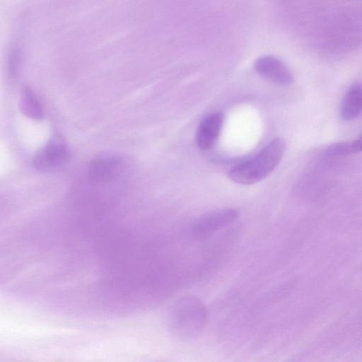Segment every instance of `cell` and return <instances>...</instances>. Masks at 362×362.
I'll list each match as a JSON object with an SVG mask.
<instances>
[{
	"mask_svg": "<svg viewBox=\"0 0 362 362\" xmlns=\"http://www.w3.org/2000/svg\"><path fill=\"white\" fill-rule=\"evenodd\" d=\"M208 318L207 309L198 298L191 296L177 299L168 314V327L173 336L181 340H190L199 336Z\"/></svg>",
	"mask_w": 362,
	"mask_h": 362,
	"instance_id": "obj_1",
	"label": "cell"
},
{
	"mask_svg": "<svg viewBox=\"0 0 362 362\" xmlns=\"http://www.w3.org/2000/svg\"><path fill=\"white\" fill-rule=\"evenodd\" d=\"M286 149L283 139L276 137L252 158L238 165L228 172L233 182L243 185L257 183L267 177L278 165Z\"/></svg>",
	"mask_w": 362,
	"mask_h": 362,
	"instance_id": "obj_2",
	"label": "cell"
},
{
	"mask_svg": "<svg viewBox=\"0 0 362 362\" xmlns=\"http://www.w3.org/2000/svg\"><path fill=\"white\" fill-rule=\"evenodd\" d=\"M71 159V151L65 139L59 135L52 136L36 151L33 166L41 172H51L65 167Z\"/></svg>",
	"mask_w": 362,
	"mask_h": 362,
	"instance_id": "obj_3",
	"label": "cell"
},
{
	"mask_svg": "<svg viewBox=\"0 0 362 362\" xmlns=\"http://www.w3.org/2000/svg\"><path fill=\"white\" fill-rule=\"evenodd\" d=\"M124 167V159L119 155L112 152L100 153L90 160L88 177L95 182H109L120 175Z\"/></svg>",
	"mask_w": 362,
	"mask_h": 362,
	"instance_id": "obj_4",
	"label": "cell"
},
{
	"mask_svg": "<svg viewBox=\"0 0 362 362\" xmlns=\"http://www.w3.org/2000/svg\"><path fill=\"white\" fill-rule=\"evenodd\" d=\"M255 71L264 78L278 85H290L293 76L288 66L272 55L258 57L254 63Z\"/></svg>",
	"mask_w": 362,
	"mask_h": 362,
	"instance_id": "obj_5",
	"label": "cell"
},
{
	"mask_svg": "<svg viewBox=\"0 0 362 362\" xmlns=\"http://www.w3.org/2000/svg\"><path fill=\"white\" fill-rule=\"evenodd\" d=\"M238 218L234 209H218L202 215L193 223L192 230L196 235H204L233 223Z\"/></svg>",
	"mask_w": 362,
	"mask_h": 362,
	"instance_id": "obj_6",
	"label": "cell"
},
{
	"mask_svg": "<svg viewBox=\"0 0 362 362\" xmlns=\"http://www.w3.org/2000/svg\"><path fill=\"white\" fill-rule=\"evenodd\" d=\"M223 119L221 112H214L202 120L196 132V143L200 149L209 150L214 146L220 135Z\"/></svg>",
	"mask_w": 362,
	"mask_h": 362,
	"instance_id": "obj_7",
	"label": "cell"
},
{
	"mask_svg": "<svg viewBox=\"0 0 362 362\" xmlns=\"http://www.w3.org/2000/svg\"><path fill=\"white\" fill-rule=\"evenodd\" d=\"M339 114L345 121L362 114V82L353 83L346 90L340 102Z\"/></svg>",
	"mask_w": 362,
	"mask_h": 362,
	"instance_id": "obj_8",
	"label": "cell"
},
{
	"mask_svg": "<svg viewBox=\"0 0 362 362\" xmlns=\"http://www.w3.org/2000/svg\"><path fill=\"white\" fill-rule=\"evenodd\" d=\"M21 104L22 112L28 117L35 119H40L42 117L41 104L30 88H25L23 90Z\"/></svg>",
	"mask_w": 362,
	"mask_h": 362,
	"instance_id": "obj_9",
	"label": "cell"
},
{
	"mask_svg": "<svg viewBox=\"0 0 362 362\" xmlns=\"http://www.w3.org/2000/svg\"><path fill=\"white\" fill-rule=\"evenodd\" d=\"M361 151L362 133L354 140L339 141L331 144L325 149V153L332 156H346Z\"/></svg>",
	"mask_w": 362,
	"mask_h": 362,
	"instance_id": "obj_10",
	"label": "cell"
}]
</instances>
